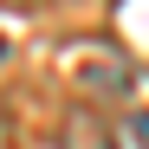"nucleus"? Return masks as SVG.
<instances>
[{
  "instance_id": "nucleus-2",
  "label": "nucleus",
  "mask_w": 149,
  "mask_h": 149,
  "mask_svg": "<svg viewBox=\"0 0 149 149\" xmlns=\"http://www.w3.org/2000/svg\"><path fill=\"white\" fill-rule=\"evenodd\" d=\"M0 58H7V45H0Z\"/></svg>"
},
{
  "instance_id": "nucleus-1",
  "label": "nucleus",
  "mask_w": 149,
  "mask_h": 149,
  "mask_svg": "<svg viewBox=\"0 0 149 149\" xmlns=\"http://www.w3.org/2000/svg\"><path fill=\"white\" fill-rule=\"evenodd\" d=\"M130 130H136V143L149 149V110H136V117H130Z\"/></svg>"
}]
</instances>
